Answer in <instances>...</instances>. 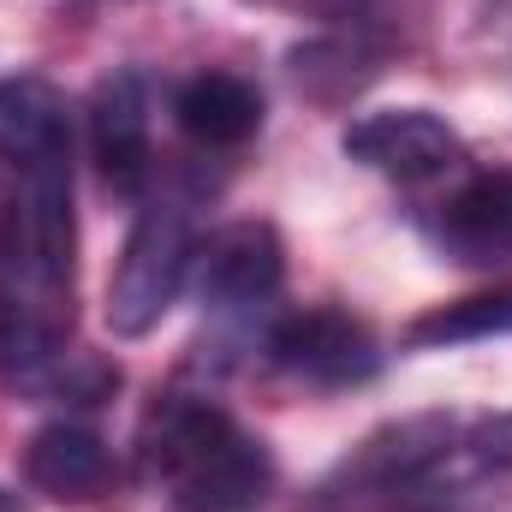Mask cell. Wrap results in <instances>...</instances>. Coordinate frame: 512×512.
<instances>
[{"label":"cell","instance_id":"4fadbf2b","mask_svg":"<svg viewBox=\"0 0 512 512\" xmlns=\"http://www.w3.org/2000/svg\"><path fill=\"white\" fill-rule=\"evenodd\" d=\"M495 334H512V286L435 304L429 316H417V322L405 328V346L441 352V346H471V340H495Z\"/></svg>","mask_w":512,"mask_h":512},{"label":"cell","instance_id":"52a82bcc","mask_svg":"<svg viewBox=\"0 0 512 512\" xmlns=\"http://www.w3.org/2000/svg\"><path fill=\"white\" fill-rule=\"evenodd\" d=\"M90 149L114 197H143L155 173V96L137 66H120L90 96Z\"/></svg>","mask_w":512,"mask_h":512},{"label":"cell","instance_id":"5b68a950","mask_svg":"<svg viewBox=\"0 0 512 512\" xmlns=\"http://www.w3.org/2000/svg\"><path fill=\"white\" fill-rule=\"evenodd\" d=\"M191 286L197 304L221 322H245V316H280V286H286V245L268 221H233L221 233H209L191 262Z\"/></svg>","mask_w":512,"mask_h":512},{"label":"cell","instance_id":"30bf717a","mask_svg":"<svg viewBox=\"0 0 512 512\" xmlns=\"http://www.w3.org/2000/svg\"><path fill=\"white\" fill-rule=\"evenodd\" d=\"M173 126L197 149H245L262 131V90L239 72H197L173 90Z\"/></svg>","mask_w":512,"mask_h":512},{"label":"cell","instance_id":"277c9868","mask_svg":"<svg viewBox=\"0 0 512 512\" xmlns=\"http://www.w3.org/2000/svg\"><path fill=\"white\" fill-rule=\"evenodd\" d=\"M262 358L304 387L340 393V387H364L382 376V346L370 334V322H358L340 304H304V310H280L262 328Z\"/></svg>","mask_w":512,"mask_h":512},{"label":"cell","instance_id":"9a60e30c","mask_svg":"<svg viewBox=\"0 0 512 512\" xmlns=\"http://www.w3.org/2000/svg\"><path fill=\"white\" fill-rule=\"evenodd\" d=\"M0 512H24V501H18L12 489H0Z\"/></svg>","mask_w":512,"mask_h":512},{"label":"cell","instance_id":"5bb4252c","mask_svg":"<svg viewBox=\"0 0 512 512\" xmlns=\"http://www.w3.org/2000/svg\"><path fill=\"white\" fill-rule=\"evenodd\" d=\"M268 12H286V18H316V24H352L370 12V0H251Z\"/></svg>","mask_w":512,"mask_h":512},{"label":"cell","instance_id":"8fae6325","mask_svg":"<svg viewBox=\"0 0 512 512\" xmlns=\"http://www.w3.org/2000/svg\"><path fill=\"white\" fill-rule=\"evenodd\" d=\"M66 155H72L66 96L36 72L0 78V167H36V161H66Z\"/></svg>","mask_w":512,"mask_h":512},{"label":"cell","instance_id":"7a4b0ae2","mask_svg":"<svg viewBox=\"0 0 512 512\" xmlns=\"http://www.w3.org/2000/svg\"><path fill=\"white\" fill-rule=\"evenodd\" d=\"M137 477L173 512H256L274 495V453L209 393H161L137 423Z\"/></svg>","mask_w":512,"mask_h":512},{"label":"cell","instance_id":"6da1fadb","mask_svg":"<svg viewBox=\"0 0 512 512\" xmlns=\"http://www.w3.org/2000/svg\"><path fill=\"white\" fill-rule=\"evenodd\" d=\"M512 477V411H417L382 423L316 489L322 512H477Z\"/></svg>","mask_w":512,"mask_h":512},{"label":"cell","instance_id":"9c48e42d","mask_svg":"<svg viewBox=\"0 0 512 512\" xmlns=\"http://www.w3.org/2000/svg\"><path fill=\"white\" fill-rule=\"evenodd\" d=\"M120 465H114V447L90 429V423H42L24 447V483L48 501H66V507H84V501H102L114 489Z\"/></svg>","mask_w":512,"mask_h":512},{"label":"cell","instance_id":"8992f818","mask_svg":"<svg viewBox=\"0 0 512 512\" xmlns=\"http://www.w3.org/2000/svg\"><path fill=\"white\" fill-rule=\"evenodd\" d=\"M340 149L346 161L399 179V185H423V179H441L465 161V137L447 126L441 114L429 108H382V114H358L352 126L340 131Z\"/></svg>","mask_w":512,"mask_h":512},{"label":"cell","instance_id":"7c38bea8","mask_svg":"<svg viewBox=\"0 0 512 512\" xmlns=\"http://www.w3.org/2000/svg\"><path fill=\"white\" fill-rule=\"evenodd\" d=\"M376 66H382V48L364 42L358 18H352V36L340 30V36L310 42V48L292 54V78H298V90H310L316 102H340V96H352L358 84L376 78Z\"/></svg>","mask_w":512,"mask_h":512},{"label":"cell","instance_id":"ba28073f","mask_svg":"<svg viewBox=\"0 0 512 512\" xmlns=\"http://www.w3.org/2000/svg\"><path fill=\"white\" fill-rule=\"evenodd\" d=\"M435 251L465 268H512V167H483L429 215Z\"/></svg>","mask_w":512,"mask_h":512},{"label":"cell","instance_id":"3957f363","mask_svg":"<svg viewBox=\"0 0 512 512\" xmlns=\"http://www.w3.org/2000/svg\"><path fill=\"white\" fill-rule=\"evenodd\" d=\"M197 262V233H191V209L173 197H155L137 209L126 233V251L114 262L108 280V328L114 340H143L149 328H161V316L179 304L185 280Z\"/></svg>","mask_w":512,"mask_h":512}]
</instances>
